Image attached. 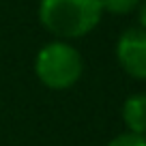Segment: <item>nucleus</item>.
I'll return each instance as SVG.
<instances>
[{"mask_svg": "<svg viewBox=\"0 0 146 146\" xmlns=\"http://www.w3.org/2000/svg\"><path fill=\"white\" fill-rule=\"evenodd\" d=\"M99 0H41L39 19L50 32L64 39L84 36L101 19Z\"/></svg>", "mask_w": 146, "mask_h": 146, "instance_id": "nucleus-1", "label": "nucleus"}, {"mask_svg": "<svg viewBox=\"0 0 146 146\" xmlns=\"http://www.w3.org/2000/svg\"><path fill=\"white\" fill-rule=\"evenodd\" d=\"M36 75L50 88H69L82 75V56L67 43H50L36 56Z\"/></svg>", "mask_w": 146, "mask_h": 146, "instance_id": "nucleus-2", "label": "nucleus"}, {"mask_svg": "<svg viewBox=\"0 0 146 146\" xmlns=\"http://www.w3.org/2000/svg\"><path fill=\"white\" fill-rule=\"evenodd\" d=\"M123 69L133 78H146V30L129 28L123 32L116 47Z\"/></svg>", "mask_w": 146, "mask_h": 146, "instance_id": "nucleus-3", "label": "nucleus"}, {"mask_svg": "<svg viewBox=\"0 0 146 146\" xmlns=\"http://www.w3.org/2000/svg\"><path fill=\"white\" fill-rule=\"evenodd\" d=\"M123 118L131 133L144 135L146 133V95H133L125 101Z\"/></svg>", "mask_w": 146, "mask_h": 146, "instance_id": "nucleus-4", "label": "nucleus"}, {"mask_svg": "<svg viewBox=\"0 0 146 146\" xmlns=\"http://www.w3.org/2000/svg\"><path fill=\"white\" fill-rule=\"evenodd\" d=\"M99 2L103 11H110V13H116V15L131 13L140 5V0H99Z\"/></svg>", "mask_w": 146, "mask_h": 146, "instance_id": "nucleus-5", "label": "nucleus"}, {"mask_svg": "<svg viewBox=\"0 0 146 146\" xmlns=\"http://www.w3.org/2000/svg\"><path fill=\"white\" fill-rule=\"evenodd\" d=\"M108 146H146V137L129 131V133H123V135L114 137Z\"/></svg>", "mask_w": 146, "mask_h": 146, "instance_id": "nucleus-6", "label": "nucleus"}, {"mask_svg": "<svg viewBox=\"0 0 146 146\" xmlns=\"http://www.w3.org/2000/svg\"><path fill=\"white\" fill-rule=\"evenodd\" d=\"M140 24H142V28L146 30V0L140 5Z\"/></svg>", "mask_w": 146, "mask_h": 146, "instance_id": "nucleus-7", "label": "nucleus"}]
</instances>
